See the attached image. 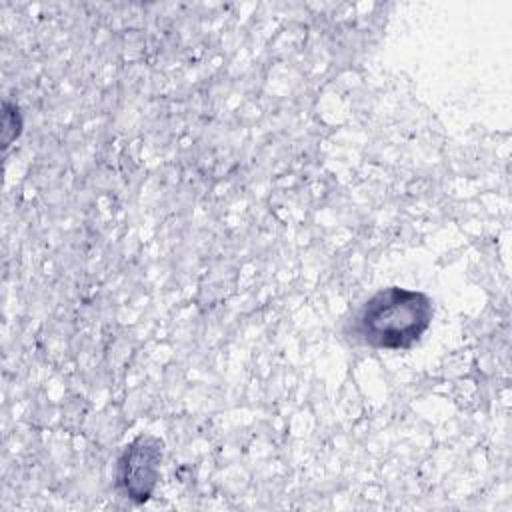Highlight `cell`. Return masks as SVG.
Instances as JSON below:
<instances>
[{
    "label": "cell",
    "mask_w": 512,
    "mask_h": 512,
    "mask_svg": "<svg viewBox=\"0 0 512 512\" xmlns=\"http://www.w3.org/2000/svg\"><path fill=\"white\" fill-rule=\"evenodd\" d=\"M432 314V302L426 294L388 286L372 294L360 308L354 334L370 348L408 350L428 330Z\"/></svg>",
    "instance_id": "cell-1"
},
{
    "label": "cell",
    "mask_w": 512,
    "mask_h": 512,
    "mask_svg": "<svg viewBox=\"0 0 512 512\" xmlns=\"http://www.w3.org/2000/svg\"><path fill=\"white\" fill-rule=\"evenodd\" d=\"M162 460V442L150 434H140L128 444L118 460V486L134 502H146L156 486Z\"/></svg>",
    "instance_id": "cell-2"
}]
</instances>
